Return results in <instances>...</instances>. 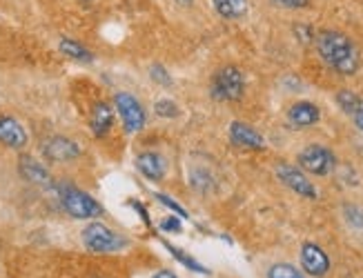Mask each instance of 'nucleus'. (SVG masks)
<instances>
[{
	"label": "nucleus",
	"mask_w": 363,
	"mask_h": 278,
	"mask_svg": "<svg viewBox=\"0 0 363 278\" xmlns=\"http://www.w3.org/2000/svg\"><path fill=\"white\" fill-rule=\"evenodd\" d=\"M298 165L314 176H328L335 169L337 161H335V154L330 149L321 145H310L298 154Z\"/></svg>",
	"instance_id": "5"
},
{
	"label": "nucleus",
	"mask_w": 363,
	"mask_h": 278,
	"mask_svg": "<svg viewBox=\"0 0 363 278\" xmlns=\"http://www.w3.org/2000/svg\"><path fill=\"white\" fill-rule=\"evenodd\" d=\"M301 265L303 270L314 276V278H321L330 272V258L328 254L321 250L319 245H314V243H306L301 247Z\"/></svg>",
	"instance_id": "8"
},
{
	"label": "nucleus",
	"mask_w": 363,
	"mask_h": 278,
	"mask_svg": "<svg viewBox=\"0 0 363 278\" xmlns=\"http://www.w3.org/2000/svg\"><path fill=\"white\" fill-rule=\"evenodd\" d=\"M352 116H354V125H357V127H359V129L363 132V103H361V105L357 107V112H354Z\"/></svg>",
	"instance_id": "27"
},
{
	"label": "nucleus",
	"mask_w": 363,
	"mask_h": 278,
	"mask_svg": "<svg viewBox=\"0 0 363 278\" xmlns=\"http://www.w3.org/2000/svg\"><path fill=\"white\" fill-rule=\"evenodd\" d=\"M267 278H303V274L294 265H288V262H277V265L267 270Z\"/></svg>",
	"instance_id": "20"
},
{
	"label": "nucleus",
	"mask_w": 363,
	"mask_h": 278,
	"mask_svg": "<svg viewBox=\"0 0 363 278\" xmlns=\"http://www.w3.org/2000/svg\"><path fill=\"white\" fill-rule=\"evenodd\" d=\"M154 112L163 116V118H177L179 116V107L177 103H172V100H159L154 105Z\"/></svg>",
	"instance_id": "21"
},
{
	"label": "nucleus",
	"mask_w": 363,
	"mask_h": 278,
	"mask_svg": "<svg viewBox=\"0 0 363 278\" xmlns=\"http://www.w3.org/2000/svg\"><path fill=\"white\" fill-rule=\"evenodd\" d=\"M136 167H138V172L150 180H163V176H165V161L161 154H156V151L138 154Z\"/></svg>",
	"instance_id": "13"
},
{
	"label": "nucleus",
	"mask_w": 363,
	"mask_h": 278,
	"mask_svg": "<svg viewBox=\"0 0 363 278\" xmlns=\"http://www.w3.org/2000/svg\"><path fill=\"white\" fill-rule=\"evenodd\" d=\"M319 56L333 67L337 74L352 76L359 69V52L352 40L341 32H321L317 36Z\"/></svg>",
	"instance_id": "1"
},
{
	"label": "nucleus",
	"mask_w": 363,
	"mask_h": 278,
	"mask_svg": "<svg viewBox=\"0 0 363 278\" xmlns=\"http://www.w3.org/2000/svg\"><path fill=\"white\" fill-rule=\"evenodd\" d=\"M337 103H339V107L345 114H354L357 107L361 105V98L354 94V91H350V89H341L339 94H337Z\"/></svg>",
	"instance_id": "19"
},
{
	"label": "nucleus",
	"mask_w": 363,
	"mask_h": 278,
	"mask_svg": "<svg viewBox=\"0 0 363 278\" xmlns=\"http://www.w3.org/2000/svg\"><path fill=\"white\" fill-rule=\"evenodd\" d=\"M83 243L89 252L96 254H109V252H118L121 247L128 245L123 236H118L116 231H112L103 223H91L83 229Z\"/></svg>",
	"instance_id": "2"
},
{
	"label": "nucleus",
	"mask_w": 363,
	"mask_h": 278,
	"mask_svg": "<svg viewBox=\"0 0 363 278\" xmlns=\"http://www.w3.org/2000/svg\"><path fill=\"white\" fill-rule=\"evenodd\" d=\"M114 105H116V110H118V116L123 120V125L128 132H140L145 127V110L140 107V103L130 96V94H116L114 98Z\"/></svg>",
	"instance_id": "6"
},
{
	"label": "nucleus",
	"mask_w": 363,
	"mask_h": 278,
	"mask_svg": "<svg viewBox=\"0 0 363 278\" xmlns=\"http://www.w3.org/2000/svg\"><path fill=\"white\" fill-rule=\"evenodd\" d=\"M18 169H21V176H23L25 180H29V183L43 185V187H47V185H52V176H50V172H47V169H45L40 163H36L34 158H29V156L21 158Z\"/></svg>",
	"instance_id": "14"
},
{
	"label": "nucleus",
	"mask_w": 363,
	"mask_h": 278,
	"mask_svg": "<svg viewBox=\"0 0 363 278\" xmlns=\"http://www.w3.org/2000/svg\"><path fill=\"white\" fill-rule=\"evenodd\" d=\"M243 89H245L243 74L236 67L218 69L212 81V96L216 100H239L243 96Z\"/></svg>",
	"instance_id": "3"
},
{
	"label": "nucleus",
	"mask_w": 363,
	"mask_h": 278,
	"mask_svg": "<svg viewBox=\"0 0 363 278\" xmlns=\"http://www.w3.org/2000/svg\"><path fill=\"white\" fill-rule=\"evenodd\" d=\"M58 47H60V52L65 54V56H69V58H74V60H81V63H91V60H94V56L83 47V45H78L76 40L62 38Z\"/></svg>",
	"instance_id": "17"
},
{
	"label": "nucleus",
	"mask_w": 363,
	"mask_h": 278,
	"mask_svg": "<svg viewBox=\"0 0 363 278\" xmlns=\"http://www.w3.org/2000/svg\"><path fill=\"white\" fill-rule=\"evenodd\" d=\"M0 143H5L13 149H21L27 145V134L16 118L0 116Z\"/></svg>",
	"instance_id": "12"
},
{
	"label": "nucleus",
	"mask_w": 363,
	"mask_h": 278,
	"mask_svg": "<svg viewBox=\"0 0 363 278\" xmlns=\"http://www.w3.org/2000/svg\"><path fill=\"white\" fill-rule=\"evenodd\" d=\"M272 3L286 9H301V7H308L310 0H272Z\"/></svg>",
	"instance_id": "25"
},
{
	"label": "nucleus",
	"mask_w": 363,
	"mask_h": 278,
	"mask_svg": "<svg viewBox=\"0 0 363 278\" xmlns=\"http://www.w3.org/2000/svg\"><path fill=\"white\" fill-rule=\"evenodd\" d=\"M62 205L65 209L74 216V219H99L103 214V207L94 200L89 194L74 190V187H65L62 190Z\"/></svg>",
	"instance_id": "4"
},
{
	"label": "nucleus",
	"mask_w": 363,
	"mask_h": 278,
	"mask_svg": "<svg viewBox=\"0 0 363 278\" xmlns=\"http://www.w3.org/2000/svg\"><path fill=\"white\" fill-rule=\"evenodd\" d=\"M230 141L239 147H245V149H263L265 147L263 136L241 120H234L230 125Z\"/></svg>",
	"instance_id": "10"
},
{
	"label": "nucleus",
	"mask_w": 363,
	"mask_h": 278,
	"mask_svg": "<svg viewBox=\"0 0 363 278\" xmlns=\"http://www.w3.org/2000/svg\"><path fill=\"white\" fill-rule=\"evenodd\" d=\"M152 79H154V81H159V83H163V85H169V83H172V79H169L167 71H165L161 65H154V67H152Z\"/></svg>",
	"instance_id": "26"
},
{
	"label": "nucleus",
	"mask_w": 363,
	"mask_h": 278,
	"mask_svg": "<svg viewBox=\"0 0 363 278\" xmlns=\"http://www.w3.org/2000/svg\"><path fill=\"white\" fill-rule=\"evenodd\" d=\"M112 122H114V112H112V107H109L107 103H99L96 107H94V112H91V132L96 134L99 138L112 129Z\"/></svg>",
	"instance_id": "15"
},
{
	"label": "nucleus",
	"mask_w": 363,
	"mask_h": 278,
	"mask_svg": "<svg viewBox=\"0 0 363 278\" xmlns=\"http://www.w3.org/2000/svg\"><path fill=\"white\" fill-rule=\"evenodd\" d=\"M165 247H167V252L172 254V256H177L183 265H187V270H192V272H199V274H208V270H205L199 260H194L192 256H187L181 247H174V245H169V243H165Z\"/></svg>",
	"instance_id": "18"
},
{
	"label": "nucleus",
	"mask_w": 363,
	"mask_h": 278,
	"mask_svg": "<svg viewBox=\"0 0 363 278\" xmlns=\"http://www.w3.org/2000/svg\"><path fill=\"white\" fill-rule=\"evenodd\" d=\"M212 5L218 11V16L228 21H239L247 13V0H212Z\"/></svg>",
	"instance_id": "16"
},
{
	"label": "nucleus",
	"mask_w": 363,
	"mask_h": 278,
	"mask_svg": "<svg viewBox=\"0 0 363 278\" xmlns=\"http://www.w3.org/2000/svg\"><path fill=\"white\" fill-rule=\"evenodd\" d=\"M156 198H159V200H161V203H163L165 207H169V209H172V212H174L177 216H181V219H185V216H187V214H185V209H183L181 205H177V203H174V200H169V198H165V194H156Z\"/></svg>",
	"instance_id": "24"
},
{
	"label": "nucleus",
	"mask_w": 363,
	"mask_h": 278,
	"mask_svg": "<svg viewBox=\"0 0 363 278\" xmlns=\"http://www.w3.org/2000/svg\"><path fill=\"white\" fill-rule=\"evenodd\" d=\"M277 176L281 178L283 185H288L292 192H296L303 198H317V187L310 183V178H306V174L301 169H296L292 165H279L277 167Z\"/></svg>",
	"instance_id": "7"
},
{
	"label": "nucleus",
	"mask_w": 363,
	"mask_h": 278,
	"mask_svg": "<svg viewBox=\"0 0 363 278\" xmlns=\"http://www.w3.org/2000/svg\"><path fill=\"white\" fill-rule=\"evenodd\" d=\"M345 219H348V223H350V225H354V227H361V229H363V212H361L359 207H352V205L345 207Z\"/></svg>",
	"instance_id": "22"
},
{
	"label": "nucleus",
	"mask_w": 363,
	"mask_h": 278,
	"mask_svg": "<svg viewBox=\"0 0 363 278\" xmlns=\"http://www.w3.org/2000/svg\"><path fill=\"white\" fill-rule=\"evenodd\" d=\"M43 154L47 161H54V163H69L74 158H78V154H81V149H78V145L74 141H69V138H62V136H54L50 138L45 145H43Z\"/></svg>",
	"instance_id": "9"
},
{
	"label": "nucleus",
	"mask_w": 363,
	"mask_h": 278,
	"mask_svg": "<svg viewBox=\"0 0 363 278\" xmlns=\"http://www.w3.org/2000/svg\"><path fill=\"white\" fill-rule=\"evenodd\" d=\"M152 278H179L174 272H169V270H161V272H156Z\"/></svg>",
	"instance_id": "28"
},
{
	"label": "nucleus",
	"mask_w": 363,
	"mask_h": 278,
	"mask_svg": "<svg viewBox=\"0 0 363 278\" xmlns=\"http://www.w3.org/2000/svg\"><path fill=\"white\" fill-rule=\"evenodd\" d=\"M321 118V112H319V107L314 105V103H294L290 107V112H288V120H290V125L296 127V129H306V127H312L314 122H319Z\"/></svg>",
	"instance_id": "11"
},
{
	"label": "nucleus",
	"mask_w": 363,
	"mask_h": 278,
	"mask_svg": "<svg viewBox=\"0 0 363 278\" xmlns=\"http://www.w3.org/2000/svg\"><path fill=\"white\" fill-rule=\"evenodd\" d=\"M181 216H169V219H165L161 223V229L163 231H172V234H181Z\"/></svg>",
	"instance_id": "23"
}]
</instances>
